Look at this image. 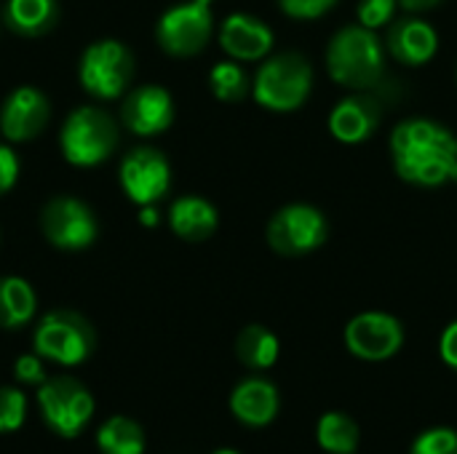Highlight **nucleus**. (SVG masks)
<instances>
[{"label": "nucleus", "instance_id": "6ab92c4d", "mask_svg": "<svg viewBox=\"0 0 457 454\" xmlns=\"http://www.w3.org/2000/svg\"><path fill=\"white\" fill-rule=\"evenodd\" d=\"M217 209L201 198V195H185V198H177L169 209V225L171 230L182 238V241H206L214 235L217 230Z\"/></svg>", "mask_w": 457, "mask_h": 454}, {"label": "nucleus", "instance_id": "aec40b11", "mask_svg": "<svg viewBox=\"0 0 457 454\" xmlns=\"http://www.w3.org/2000/svg\"><path fill=\"white\" fill-rule=\"evenodd\" d=\"M59 19V3L56 0H8L3 11V21L27 37L46 35Z\"/></svg>", "mask_w": 457, "mask_h": 454}, {"label": "nucleus", "instance_id": "412c9836", "mask_svg": "<svg viewBox=\"0 0 457 454\" xmlns=\"http://www.w3.org/2000/svg\"><path fill=\"white\" fill-rule=\"evenodd\" d=\"M37 308L32 286L19 276L0 278V329H19L32 321Z\"/></svg>", "mask_w": 457, "mask_h": 454}, {"label": "nucleus", "instance_id": "c85d7f7f", "mask_svg": "<svg viewBox=\"0 0 457 454\" xmlns=\"http://www.w3.org/2000/svg\"><path fill=\"white\" fill-rule=\"evenodd\" d=\"M281 11L292 19H319L337 5V0H278Z\"/></svg>", "mask_w": 457, "mask_h": 454}, {"label": "nucleus", "instance_id": "1a4fd4ad", "mask_svg": "<svg viewBox=\"0 0 457 454\" xmlns=\"http://www.w3.org/2000/svg\"><path fill=\"white\" fill-rule=\"evenodd\" d=\"M80 83L96 99H118L134 75V56L118 40H96L80 56Z\"/></svg>", "mask_w": 457, "mask_h": 454}, {"label": "nucleus", "instance_id": "b1692460", "mask_svg": "<svg viewBox=\"0 0 457 454\" xmlns=\"http://www.w3.org/2000/svg\"><path fill=\"white\" fill-rule=\"evenodd\" d=\"M102 454H142L145 452V433L129 417H110L96 436Z\"/></svg>", "mask_w": 457, "mask_h": 454}, {"label": "nucleus", "instance_id": "cd10ccee", "mask_svg": "<svg viewBox=\"0 0 457 454\" xmlns=\"http://www.w3.org/2000/svg\"><path fill=\"white\" fill-rule=\"evenodd\" d=\"M396 5H399V0H359V8H356L359 24H364L370 29L388 27L394 21Z\"/></svg>", "mask_w": 457, "mask_h": 454}, {"label": "nucleus", "instance_id": "f704fd0d", "mask_svg": "<svg viewBox=\"0 0 457 454\" xmlns=\"http://www.w3.org/2000/svg\"><path fill=\"white\" fill-rule=\"evenodd\" d=\"M214 454H238L236 450H220V452H214Z\"/></svg>", "mask_w": 457, "mask_h": 454}, {"label": "nucleus", "instance_id": "f257e3e1", "mask_svg": "<svg viewBox=\"0 0 457 454\" xmlns=\"http://www.w3.org/2000/svg\"><path fill=\"white\" fill-rule=\"evenodd\" d=\"M391 161L396 174L418 187L457 182L455 134L431 118H407L391 134Z\"/></svg>", "mask_w": 457, "mask_h": 454}, {"label": "nucleus", "instance_id": "473e14b6", "mask_svg": "<svg viewBox=\"0 0 457 454\" xmlns=\"http://www.w3.org/2000/svg\"><path fill=\"white\" fill-rule=\"evenodd\" d=\"M442 0H399V5L402 8H407V11H412V13H420V11H431V8H436Z\"/></svg>", "mask_w": 457, "mask_h": 454}, {"label": "nucleus", "instance_id": "f8f14e48", "mask_svg": "<svg viewBox=\"0 0 457 454\" xmlns=\"http://www.w3.org/2000/svg\"><path fill=\"white\" fill-rule=\"evenodd\" d=\"M171 169L161 150L155 147H137L120 163V187L123 193L139 203L150 206L169 193Z\"/></svg>", "mask_w": 457, "mask_h": 454}, {"label": "nucleus", "instance_id": "bb28decb", "mask_svg": "<svg viewBox=\"0 0 457 454\" xmlns=\"http://www.w3.org/2000/svg\"><path fill=\"white\" fill-rule=\"evenodd\" d=\"M410 454H457V431L431 428L415 439Z\"/></svg>", "mask_w": 457, "mask_h": 454}, {"label": "nucleus", "instance_id": "393cba45", "mask_svg": "<svg viewBox=\"0 0 457 454\" xmlns=\"http://www.w3.org/2000/svg\"><path fill=\"white\" fill-rule=\"evenodd\" d=\"M209 86L220 102H241L249 94V75L238 62H220L209 72Z\"/></svg>", "mask_w": 457, "mask_h": 454}, {"label": "nucleus", "instance_id": "39448f33", "mask_svg": "<svg viewBox=\"0 0 457 454\" xmlns=\"http://www.w3.org/2000/svg\"><path fill=\"white\" fill-rule=\"evenodd\" d=\"M96 345L91 324L75 310H51L35 329V353L62 367L83 364Z\"/></svg>", "mask_w": 457, "mask_h": 454}, {"label": "nucleus", "instance_id": "7c9ffc66", "mask_svg": "<svg viewBox=\"0 0 457 454\" xmlns=\"http://www.w3.org/2000/svg\"><path fill=\"white\" fill-rule=\"evenodd\" d=\"M16 177H19V158L8 144L0 142V195L16 185Z\"/></svg>", "mask_w": 457, "mask_h": 454}, {"label": "nucleus", "instance_id": "2eb2a0df", "mask_svg": "<svg viewBox=\"0 0 457 454\" xmlns=\"http://www.w3.org/2000/svg\"><path fill=\"white\" fill-rule=\"evenodd\" d=\"M383 118V104L375 94H351L329 115V131L337 142L359 144L370 139Z\"/></svg>", "mask_w": 457, "mask_h": 454}, {"label": "nucleus", "instance_id": "f3484780", "mask_svg": "<svg viewBox=\"0 0 457 454\" xmlns=\"http://www.w3.org/2000/svg\"><path fill=\"white\" fill-rule=\"evenodd\" d=\"M273 29L252 13H230L220 29V45L236 62H257L273 48Z\"/></svg>", "mask_w": 457, "mask_h": 454}, {"label": "nucleus", "instance_id": "20e7f679", "mask_svg": "<svg viewBox=\"0 0 457 454\" xmlns=\"http://www.w3.org/2000/svg\"><path fill=\"white\" fill-rule=\"evenodd\" d=\"M62 153L72 166H96L107 161L118 144V126L99 107H78L67 115L59 134Z\"/></svg>", "mask_w": 457, "mask_h": 454}, {"label": "nucleus", "instance_id": "a878e982", "mask_svg": "<svg viewBox=\"0 0 457 454\" xmlns=\"http://www.w3.org/2000/svg\"><path fill=\"white\" fill-rule=\"evenodd\" d=\"M27 415L24 393L16 388H0V433H13L21 428Z\"/></svg>", "mask_w": 457, "mask_h": 454}, {"label": "nucleus", "instance_id": "2f4dec72", "mask_svg": "<svg viewBox=\"0 0 457 454\" xmlns=\"http://www.w3.org/2000/svg\"><path fill=\"white\" fill-rule=\"evenodd\" d=\"M439 353L445 359V364L450 369L457 372V321H453L445 332H442V340H439Z\"/></svg>", "mask_w": 457, "mask_h": 454}, {"label": "nucleus", "instance_id": "a211bd4d", "mask_svg": "<svg viewBox=\"0 0 457 454\" xmlns=\"http://www.w3.org/2000/svg\"><path fill=\"white\" fill-rule=\"evenodd\" d=\"M230 412L249 428H265L278 415V391L265 377H249L230 393Z\"/></svg>", "mask_w": 457, "mask_h": 454}, {"label": "nucleus", "instance_id": "0eeeda50", "mask_svg": "<svg viewBox=\"0 0 457 454\" xmlns=\"http://www.w3.org/2000/svg\"><path fill=\"white\" fill-rule=\"evenodd\" d=\"M37 407L46 425L62 439H75L94 415V399L75 377L46 380L37 388Z\"/></svg>", "mask_w": 457, "mask_h": 454}, {"label": "nucleus", "instance_id": "9b49d317", "mask_svg": "<svg viewBox=\"0 0 457 454\" xmlns=\"http://www.w3.org/2000/svg\"><path fill=\"white\" fill-rule=\"evenodd\" d=\"M404 345V329L399 318L370 310L359 313L345 326V348L361 361H388Z\"/></svg>", "mask_w": 457, "mask_h": 454}, {"label": "nucleus", "instance_id": "ddd939ff", "mask_svg": "<svg viewBox=\"0 0 457 454\" xmlns=\"http://www.w3.org/2000/svg\"><path fill=\"white\" fill-rule=\"evenodd\" d=\"M48 99L35 86H19L8 94L0 110V134L8 142H29L48 123Z\"/></svg>", "mask_w": 457, "mask_h": 454}, {"label": "nucleus", "instance_id": "72a5a7b5", "mask_svg": "<svg viewBox=\"0 0 457 454\" xmlns=\"http://www.w3.org/2000/svg\"><path fill=\"white\" fill-rule=\"evenodd\" d=\"M139 222H142V225H147V227L158 225V211H155V203H150V206H142Z\"/></svg>", "mask_w": 457, "mask_h": 454}, {"label": "nucleus", "instance_id": "4468645a", "mask_svg": "<svg viewBox=\"0 0 457 454\" xmlns=\"http://www.w3.org/2000/svg\"><path fill=\"white\" fill-rule=\"evenodd\" d=\"M120 118L137 136L163 134L174 120V99L163 86H139L126 96Z\"/></svg>", "mask_w": 457, "mask_h": 454}, {"label": "nucleus", "instance_id": "9d476101", "mask_svg": "<svg viewBox=\"0 0 457 454\" xmlns=\"http://www.w3.org/2000/svg\"><path fill=\"white\" fill-rule=\"evenodd\" d=\"M40 227L48 244L62 252H80L91 246L99 233L94 211L83 201L70 195H59L46 203L40 214Z\"/></svg>", "mask_w": 457, "mask_h": 454}, {"label": "nucleus", "instance_id": "7ed1b4c3", "mask_svg": "<svg viewBox=\"0 0 457 454\" xmlns=\"http://www.w3.org/2000/svg\"><path fill=\"white\" fill-rule=\"evenodd\" d=\"M313 88V70L303 54L287 51L262 62L254 75L252 94L260 107L270 112H295L300 110Z\"/></svg>", "mask_w": 457, "mask_h": 454}, {"label": "nucleus", "instance_id": "423d86ee", "mask_svg": "<svg viewBox=\"0 0 457 454\" xmlns=\"http://www.w3.org/2000/svg\"><path fill=\"white\" fill-rule=\"evenodd\" d=\"M329 238L324 211L308 203H289L268 222V244L281 257H305L321 249Z\"/></svg>", "mask_w": 457, "mask_h": 454}, {"label": "nucleus", "instance_id": "6e6552de", "mask_svg": "<svg viewBox=\"0 0 457 454\" xmlns=\"http://www.w3.org/2000/svg\"><path fill=\"white\" fill-rule=\"evenodd\" d=\"M214 0H185L169 8L155 27L158 45L171 56H195L206 48L214 27Z\"/></svg>", "mask_w": 457, "mask_h": 454}, {"label": "nucleus", "instance_id": "5701e85b", "mask_svg": "<svg viewBox=\"0 0 457 454\" xmlns=\"http://www.w3.org/2000/svg\"><path fill=\"white\" fill-rule=\"evenodd\" d=\"M319 447L329 454H353L359 447V425L345 412H327L316 428Z\"/></svg>", "mask_w": 457, "mask_h": 454}, {"label": "nucleus", "instance_id": "dca6fc26", "mask_svg": "<svg viewBox=\"0 0 457 454\" xmlns=\"http://www.w3.org/2000/svg\"><path fill=\"white\" fill-rule=\"evenodd\" d=\"M439 48L436 29L418 16L399 19L386 32V51L404 67H420L434 59Z\"/></svg>", "mask_w": 457, "mask_h": 454}, {"label": "nucleus", "instance_id": "c756f323", "mask_svg": "<svg viewBox=\"0 0 457 454\" xmlns=\"http://www.w3.org/2000/svg\"><path fill=\"white\" fill-rule=\"evenodd\" d=\"M13 377L24 385H43L46 383V369H43V361L32 353L27 356H19L16 364H13Z\"/></svg>", "mask_w": 457, "mask_h": 454}, {"label": "nucleus", "instance_id": "4be33fe9", "mask_svg": "<svg viewBox=\"0 0 457 454\" xmlns=\"http://www.w3.org/2000/svg\"><path fill=\"white\" fill-rule=\"evenodd\" d=\"M236 356L246 369H254V372L270 369L278 359V340L270 329L252 324V326L241 329V334L236 340Z\"/></svg>", "mask_w": 457, "mask_h": 454}, {"label": "nucleus", "instance_id": "f03ea898", "mask_svg": "<svg viewBox=\"0 0 457 454\" xmlns=\"http://www.w3.org/2000/svg\"><path fill=\"white\" fill-rule=\"evenodd\" d=\"M386 45L375 29L348 24L337 29L327 45V70L335 83L356 91L375 88L386 72Z\"/></svg>", "mask_w": 457, "mask_h": 454}]
</instances>
